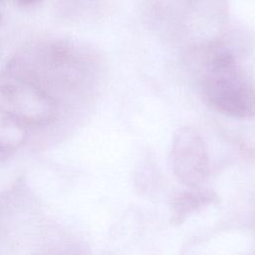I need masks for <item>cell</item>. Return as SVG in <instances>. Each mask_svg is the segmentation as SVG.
<instances>
[{"mask_svg": "<svg viewBox=\"0 0 255 255\" xmlns=\"http://www.w3.org/2000/svg\"><path fill=\"white\" fill-rule=\"evenodd\" d=\"M19 4L23 5V6H30V5H33V4H36L38 3L39 1L41 0H16Z\"/></svg>", "mask_w": 255, "mask_h": 255, "instance_id": "8992f818", "label": "cell"}, {"mask_svg": "<svg viewBox=\"0 0 255 255\" xmlns=\"http://www.w3.org/2000/svg\"><path fill=\"white\" fill-rule=\"evenodd\" d=\"M1 1H3V0H0V2H1Z\"/></svg>", "mask_w": 255, "mask_h": 255, "instance_id": "52a82bcc", "label": "cell"}, {"mask_svg": "<svg viewBox=\"0 0 255 255\" xmlns=\"http://www.w3.org/2000/svg\"><path fill=\"white\" fill-rule=\"evenodd\" d=\"M170 161L173 174L189 188H198L209 173V158L205 141L197 129L183 127L173 135Z\"/></svg>", "mask_w": 255, "mask_h": 255, "instance_id": "3957f363", "label": "cell"}, {"mask_svg": "<svg viewBox=\"0 0 255 255\" xmlns=\"http://www.w3.org/2000/svg\"><path fill=\"white\" fill-rule=\"evenodd\" d=\"M206 103L215 111L238 119L255 116V90L238 66L232 51L221 42L195 50Z\"/></svg>", "mask_w": 255, "mask_h": 255, "instance_id": "6da1fadb", "label": "cell"}, {"mask_svg": "<svg viewBox=\"0 0 255 255\" xmlns=\"http://www.w3.org/2000/svg\"><path fill=\"white\" fill-rule=\"evenodd\" d=\"M0 113L23 125L43 126L58 115V102L16 59L0 71Z\"/></svg>", "mask_w": 255, "mask_h": 255, "instance_id": "7a4b0ae2", "label": "cell"}, {"mask_svg": "<svg viewBox=\"0 0 255 255\" xmlns=\"http://www.w3.org/2000/svg\"><path fill=\"white\" fill-rule=\"evenodd\" d=\"M25 125L4 117L0 121V161L10 157L25 141Z\"/></svg>", "mask_w": 255, "mask_h": 255, "instance_id": "5b68a950", "label": "cell"}, {"mask_svg": "<svg viewBox=\"0 0 255 255\" xmlns=\"http://www.w3.org/2000/svg\"><path fill=\"white\" fill-rule=\"evenodd\" d=\"M215 199L216 195L213 192L199 190L197 187L177 193L171 199V221L175 224H180L190 213Z\"/></svg>", "mask_w": 255, "mask_h": 255, "instance_id": "277c9868", "label": "cell"}]
</instances>
